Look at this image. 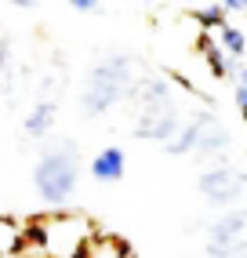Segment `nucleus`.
<instances>
[{
	"instance_id": "nucleus-4",
	"label": "nucleus",
	"mask_w": 247,
	"mask_h": 258,
	"mask_svg": "<svg viewBox=\"0 0 247 258\" xmlns=\"http://www.w3.org/2000/svg\"><path fill=\"white\" fill-rule=\"evenodd\" d=\"M91 240H95V226L87 218H77V215L44 218V251L51 258H73Z\"/></svg>"
},
{
	"instance_id": "nucleus-18",
	"label": "nucleus",
	"mask_w": 247,
	"mask_h": 258,
	"mask_svg": "<svg viewBox=\"0 0 247 258\" xmlns=\"http://www.w3.org/2000/svg\"><path fill=\"white\" fill-rule=\"evenodd\" d=\"M240 116H243V124H247V109H240Z\"/></svg>"
},
{
	"instance_id": "nucleus-3",
	"label": "nucleus",
	"mask_w": 247,
	"mask_h": 258,
	"mask_svg": "<svg viewBox=\"0 0 247 258\" xmlns=\"http://www.w3.org/2000/svg\"><path fill=\"white\" fill-rule=\"evenodd\" d=\"M131 84V58L128 55H109L102 58L91 77H87V88H84V116H102L113 102L124 98Z\"/></svg>"
},
{
	"instance_id": "nucleus-13",
	"label": "nucleus",
	"mask_w": 247,
	"mask_h": 258,
	"mask_svg": "<svg viewBox=\"0 0 247 258\" xmlns=\"http://www.w3.org/2000/svg\"><path fill=\"white\" fill-rule=\"evenodd\" d=\"M193 19H197L200 33L222 29V26H225V8H222V4H204V8H193Z\"/></svg>"
},
{
	"instance_id": "nucleus-5",
	"label": "nucleus",
	"mask_w": 247,
	"mask_h": 258,
	"mask_svg": "<svg viewBox=\"0 0 247 258\" xmlns=\"http://www.w3.org/2000/svg\"><path fill=\"white\" fill-rule=\"evenodd\" d=\"M243 185H247V178L236 175L233 167H211L207 175L200 178V189H204V197H207L211 204H229V200H236V197L243 193Z\"/></svg>"
},
{
	"instance_id": "nucleus-9",
	"label": "nucleus",
	"mask_w": 247,
	"mask_h": 258,
	"mask_svg": "<svg viewBox=\"0 0 247 258\" xmlns=\"http://www.w3.org/2000/svg\"><path fill=\"white\" fill-rule=\"evenodd\" d=\"M55 113H58L55 102H37L33 113L26 116V135L29 139H44V135L51 131V124H55Z\"/></svg>"
},
{
	"instance_id": "nucleus-15",
	"label": "nucleus",
	"mask_w": 247,
	"mask_h": 258,
	"mask_svg": "<svg viewBox=\"0 0 247 258\" xmlns=\"http://www.w3.org/2000/svg\"><path fill=\"white\" fill-rule=\"evenodd\" d=\"M222 8H225V15H229V11H247V0H225Z\"/></svg>"
},
{
	"instance_id": "nucleus-16",
	"label": "nucleus",
	"mask_w": 247,
	"mask_h": 258,
	"mask_svg": "<svg viewBox=\"0 0 247 258\" xmlns=\"http://www.w3.org/2000/svg\"><path fill=\"white\" fill-rule=\"evenodd\" d=\"M236 106L247 109V88H240V84H236Z\"/></svg>"
},
{
	"instance_id": "nucleus-6",
	"label": "nucleus",
	"mask_w": 247,
	"mask_h": 258,
	"mask_svg": "<svg viewBox=\"0 0 247 258\" xmlns=\"http://www.w3.org/2000/svg\"><path fill=\"white\" fill-rule=\"evenodd\" d=\"M197 47H200V55H204V62L211 66V77L215 80H225V77H240V62L236 58H229L225 51H222V44L211 37V33H200L197 37Z\"/></svg>"
},
{
	"instance_id": "nucleus-8",
	"label": "nucleus",
	"mask_w": 247,
	"mask_h": 258,
	"mask_svg": "<svg viewBox=\"0 0 247 258\" xmlns=\"http://www.w3.org/2000/svg\"><path fill=\"white\" fill-rule=\"evenodd\" d=\"M91 258H131V244L116 233H95Z\"/></svg>"
},
{
	"instance_id": "nucleus-1",
	"label": "nucleus",
	"mask_w": 247,
	"mask_h": 258,
	"mask_svg": "<svg viewBox=\"0 0 247 258\" xmlns=\"http://www.w3.org/2000/svg\"><path fill=\"white\" fill-rule=\"evenodd\" d=\"M138 102H142V116L135 124V139H149V142H171L178 135V102L171 95L167 80H146L138 88Z\"/></svg>"
},
{
	"instance_id": "nucleus-11",
	"label": "nucleus",
	"mask_w": 247,
	"mask_h": 258,
	"mask_svg": "<svg viewBox=\"0 0 247 258\" xmlns=\"http://www.w3.org/2000/svg\"><path fill=\"white\" fill-rule=\"evenodd\" d=\"M218 44H222V51H225V55L229 58H243L247 55V33L240 29V26H222L218 29Z\"/></svg>"
},
{
	"instance_id": "nucleus-2",
	"label": "nucleus",
	"mask_w": 247,
	"mask_h": 258,
	"mask_svg": "<svg viewBox=\"0 0 247 258\" xmlns=\"http://www.w3.org/2000/svg\"><path fill=\"white\" fill-rule=\"evenodd\" d=\"M77 178H80V160H77V146H69V142L47 149L33 167V185L51 208H62L73 197Z\"/></svg>"
},
{
	"instance_id": "nucleus-12",
	"label": "nucleus",
	"mask_w": 247,
	"mask_h": 258,
	"mask_svg": "<svg viewBox=\"0 0 247 258\" xmlns=\"http://www.w3.org/2000/svg\"><path fill=\"white\" fill-rule=\"evenodd\" d=\"M197 142H200V127H197V116L189 120V124L174 135V139L164 146L167 153H174V157H186V153H197Z\"/></svg>"
},
{
	"instance_id": "nucleus-14",
	"label": "nucleus",
	"mask_w": 247,
	"mask_h": 258,
	"mask_svg": "<svg viewBox=\"0 0 247 258\" xmlns=\"http://www.w3.org/2000/svg\"><path fill=\"white\" fill-rule=\"evenodd\" d=\"M69 8H73L77 15H87V11H95V8H98V0H73Z\"/></svg>"
},
{
	"instance_id": "nucleus-7",
	"label": "nucleus",
	"mask_w": 247,
	"mask_h": 258,
	"mask_svg": "<svg viewBox=\"0 0 247 258\" xmlns=\"http://www.w3.org/2000/svg\"><path fill=\"white\" fill-rule=\"evenodd\" d=\"M87 171H91V178L95 182H105V185H113L124 178V171H128V157H124V149L120 146H105L95 153V160L87 164Z\"/></svg>"
},
{
	"instance_id": "nucleus-10",
	"label": "nucleus",
	"mask_w": 247,
	"mask_h": 258,
	"mask_svg": "<svg viewBox=\"0 0 247 258\" xmlns=\"http://www.w3.org/2000/svg\"><path fill=\"white\" fill-rule=\"evenodd\" d=\"M26 244V226H19L15 218H0V254H22Z\"/></svg>"
},
{
	"instance_id": "nucleus-17",
	"label": "nucleus",
	"mask_w": 247,
	"mask_h": 258,
	"mask_svg": "<svg viewBox=\"0 0 247 258\" xmlns=\"http://www.w3.org/2000/svg\"><path fill=\"white\" fill-rule=\"evenodd\" d=\"M236 84H240V88H247V62L240 66V77H236Z\"/></svg>"
}]
</instances>
